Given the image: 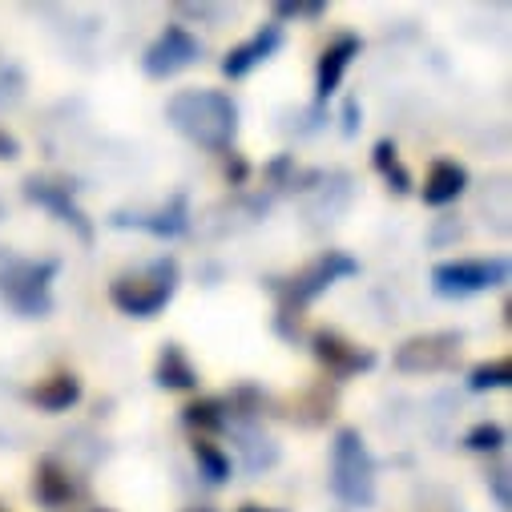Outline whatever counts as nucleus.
I'll return each instance as SVG.
<instances>
[{"label": "nucleus", "mask_w": 512, "mask_h": 512, "mask_svg": "<svg viewBox=\"0 0 512 512\" xmlns=\"http://www.w3.org/2000/svg\"><path fill=\"white\" fill-rule=\"evenodd\" d=\"M166 117L178 134H186L202 150H226L238 134V109L218 89H186L170 97Z\"/></svg>", "instance_id": "obj_1"}, {"label": "nucleus", "mask_w": 512, "mask_h": 512, "mask_svg": "<svg viewBox=\"0 0 512 512\" xmlns=\"http://www.w3.org/2000/svg\"><path fill=\"white\" fill-rule=\"evenodd\" d=\"M57 275L53 259H17V254H0V299L13 311H21L25 319H41L49 315L53 299H49V283Z\"/></svg>", "instance_id": "obj_2"}, {"label": "nucleus", "mask_w": 512, "mask_h": 512, "mask_svg": "<svg viewBox=\"0 0 512 512\" xmlns=\"http://www.w3.org/2000/svg\"><path fill=\"white\" fill-rule=\"evenodd\" d=\"M178 291V263L174 259H158L134 275H121L113 283V307L134 315V319H154Z\"/></svg>", "instance_id": "obj_3"}, {"label": "nucleus", "mask_w": 512, "mask_h": 512, "mask_svg": "<svg viewBox=\"0 0 512 512\" xmlns=\"http://www.w3.org/2000/svg\"><path fill=\"white\" fill-rule=\"evenodd\" d=\"M331 488L343 504H367L375 492V468L359 432L343 428L331 444Z\"/></svg>", "instance_id": "obj_4"}, {"label": "nucleus", "mask_w": 512, "mask_h": 512, "mask_svg": "<svg viewBox=\"0 0 512 512\" xmlns=\"http://www.w3.org/2000/svg\"><path fill=\"white\" fill-rule=\"evenodd\" d=\"M504 279H508V263L504 259H456V263H440L432 271V287L440 295H448V299L500 287Z\"/></svg>", "instance_id": "obj_5"}, {"label": "nucleus", "mask_w": 512, "mask_h": 512, "mask_svg": "<svg viewBox=\"0 0 512 512\" xmlns=\"http://www.w3.org/2000/svg\"><path fill=\"white\" fill-rule=\"evenodd\" d=\"M359 271V263L351 259V254H343V250H327L323 259H315L311 267H303L291 283H287V291H283V299H287V307H307L315 295H323L331 283H339V279H347V275H355Z\"/></svg>", "instance_id": "obj_6"}, {"label": "nucleus", "mask_w": 512, "mask_h": 512, "mask_svg": "<svg viewBox=\"0 0 512 512\" xmlns=\"http://www.w3.org/2000/svg\"><path fill=\"white\" fill-rule=\"evenodd\" d=\"M460 359V335L436 331V335H416L396 351L400 371H444Z\"/></svg>", "instance_id": "obj_7"}, {"label": "nucleus", "mask_w": 512, "mask_h": 512, "mask_svg": "<svg viewBox=\"0 0 512 512\" xmlns=\"http://www.w3.org/2000/svg\"><path fill=\"white\" fill-rule=\"evenodd\" d=\"M198 53H202L198 37L186 33L182 25H170V29L146 49V73H150V77H174V73H182L186 65H194Z\"/></svg>", "instance_id": "obj_8"}, {"label": "nucleus", "mask_w": 512, "mask_h": 512, "mask_svg": "<svg viewBox=\"0 0 512 512\" xmlns=\"http://www.w3.org/2000/svg\"><path fill=\"white\" fill-rule=\"evenodd\" d=\"M315 355L327 363L331 375H355V371H367L375 363V355L367 347H359V343H351V339H343L335 331H319L315 335Z\"/></svg>", "instance_id": "obj_9"}, {"label": "nucleus", "mask_w": 512, "mask_h": 512, "mask_svg": "<svg viewBox=\"0 0 512 512\" xmlns=\"http://www.w3.org/2000/svg\"><path fill=\"white\" fill-rule=\"evenodd\" d=\"M25 194H29V202H37V206H45V210H53L61 222H69L85 242L93 238V230H89V222H85V214L77 210V202L69 198V186H57V182H29L25 186Z\"/></svg>", "instance_id": "obj_10"}, {"label": "nucleus", "mask_w": 512, "mask_h": 512, "mask_svg": "<svg viewBox=\"0 0 512 512\" xmlns=\"http://www.w3.org/2000/svg\"><path fill=\"white\" fill-rule=\"evenodd\" d=\"M283 45V29L279 25H271V29H263V33H254L250 41H242L238 49H230L226 53V61H222V73L226 77H246L259 61H267L275 49Z\"/></svg>", "instance_id": "obj_11"}, {"label": "nucleus", "mask_w": 512, "mask_h": 512, "mask_svg": "<svg viewBox=\"0 0 512 512\" xmlns=\"http://www.w3.org/2000/svg\"><path fill=\"white\" fill-rule=\"evenodd\" d=\"M464 186H468L464 166H456V162H436V166L428 170V182H424V202H428V206L456 202V198L464 194Z\"/></svg>", "instance_id": "obj_12"}, {"label": "nucleus", "mask_w": 512, "mask_h": 512, "mask_svg": "<svg viewBox=\"0 0 512 512\" xmlns=\"http://www.w3.org/2000/svg\"><path fill=\"white\" fill-rule=\"evenodd\" d=\"M355 53H359V37H339V41L323 53V61H319V81H315L319 97H331V93L339 89L343 69L351 65V57H355Z\"/></svg>", "instance_id": "obj_13"}, {"label": "nucleus", "mask_w": 512, "mask_h": 512, "mask_svg": "<svg viewBox=\"0 0 512 512\" xmlns=\"http://www.w3.org/2000/svg\"><path fill=\"white\" fill-rule=\"evenodd\" d=\"M29 396H33V404H41L45 412H65L69 404H77L81 383H77L73 375H49L45 383H37Z\"/></svg>", "instance_id": "obj_14"}, {"label": "nucleus", "mask_w": 512, "mask_h": 512, "mask_svg": "<svg viewBox=\"0 0 512 512\" xmlns=\"http://www.w3.org/2000/svg\"><path fill=\"white\" fill-rule=\"evenodd\" d=\"M117 226H142V230H154V234H178L186 226V198L178 194L158 214H125V218H117Z\"/></svg>", "instance_id": "obj_15"}, {"label": "nucleus", "mask_w": 512, "mask_h": 512, "mask_svg": "<svg viewBox=\"0 0 512 512\" xmlns=\"http://www.w3.org/2000/svg\"><path fill=\"white\" fill-rule=\"evenodd\" d=\"M158 383H162V388H194V383H198V371L190 367V359L182 355L178 343H170L162 351V359H158Z\"/></svg>", "instance_id": "obj_16"}, {"label": "nucleus", "mask_w": 512, "mask_h": 512, "mask_svg": "<svg viewBox=\"0 0 512 512\" xmlns=\"http://www.w3.org/2000/svg\"><path fill=\"white\" fill-rule=\"evenodd\" d=\"M37 496H41L45 504H69V500L77 496V488H73V480H69L65 468H57L53 460H45V464L37 468Z\"/></svg>", "instance_id": "obj_17"}, {"label": "nucleus", "mask_w": 512, "mask_h": 512, "mask_svg": "<svg viewBox=\"0 0 512 512\" xmlns=\"http://www.w3.org/2000/svg\"><path fill=\"white\" fill-rule=\"evenodd\" d=\"M512 379V363L508 359H492V363H480L468 379L472 392H484V388H504V383Z\"/></svg>", "instance_id": "obj_18"}, {"label": "nucleus", "mask_w": 512, "mask_h": 512, "mask_svg": "<svg viewBox=\"0 0 512 512\" xmlns=\"http://www.w3.org/2000/svg\"><path fill=\"white\" fill-rule=\"evenodd\" d=\"M375 166H379V174L388 178L400 194L412 186V182H408V170L400 166V158H396V150H392V142H379V146H375Z\"/></svg>", "instance_id": "obj_19"}, {"label": "nucleus", "mask_w": 512, "mask_h": 512, "mask_svg": "<svg viewBox=\"0 0 512 512\" xmlns=\"http://www.w3.org/2000/svg\"><path fill=\"white\" fill-rule=\"evenodd\" d=\"M194 456H198V464H202V472H206L210 480H226V476H230V460L222 456L218 444H210V440H194Z\"/></svg>", "instance_id": "obj_20"}, {"label": "nucleus", "mask_w": 512, "mask_h": 512, "mask_svg": "<svg viewBox=\"0 0 512 512\" xmlns=\"http://www.w3.org/2000/svg\"><path fill=\"white\" fill-rule=\"evenodd\" d=\"M21 89H25V77H21V69H17V65H9L5 57H0V109H5V105H13V101L21 97Z\"/></svg>", "instance_id": "obj_21"}, {"label": "nucleus", "mask_w": 512, "mask_h": 512, "mask_svg": "<svg viewBox=\"0 0 512 512\" xmlns=\"http://www.w3.org/2000/svg\"><path fill=\"white\" fill-rule=\"evenodd\" d=\"M464 444H468V448H480V452H484V448L492 452V448H500V444H504V428H496V424H480V428H472V432H468V440H464Z\"/></svg>", "instance_id": "obj_22"}, {"label": "nucleus", "mask_w": 512, "mask_h": 512, "mask_svg": "<svg viewBox=\"0 0 512 512\" xmlns=\"http://www.w3.org/2000/svg\"><path fill=\"white\" fill-rule=\"evenodd\" d=\"M279 17H323L327 5H303V0H295V5H275Z\"/></svg>", "instance_id": "obj_23"}, {"label": "nucleus", "mask_w": 512, "mask_h": 512, "mask_svg": "<svg viewBox=\"0 0 512 512\" xmlns=\"http://www.w3.org/2000/svg\"><path fill=\"white\" fill-rule=\"evenodd\" d=\"M0 158H17V142L5 130H0Z\"/></svg>", "instance_id": "obj_24"}, {"label": "nucleus", "mask_w": 512, "mask_h": 512, "mask_svg": "<svg viewBox=\"0 0 512 512\" xmlns=\"http://www.w3.org/2000/svg\"><path fill=\"white\" fill-rule=\"evenodd\" d=\"M242 512H267V508H242Z\"/></svg>", "instance_id": "obj_25"}]
</instances>
